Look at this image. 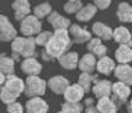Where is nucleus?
Instances as JSON below:
<instances>
[{"label":"nucleus","instance_id":"nucleus-19","mask_svg":"<svg viewBox=\"0 0 132 113\" xmlns=\"http://www.w3.org/2000/svg\"><path fill=\"white\" fill-rule=\"evenodd\" d=\"M115 68H116L115 60L108 55H104L101 58H99L98 63H96V71L99 74H103V75H110V74H112Z\"/></svg>","mask_w":132,"mask_h":113},{"label":"nucleus","instance_id":"nucleus-17","mask_svg":"<svg viewBox=\"0 0 132 113\" xmlns=\"http://www.w3.org/2000/svg\"><path fill=\"white\" fill-rule=\"evenodd\" d=\"M114 75L119 81L132 86V67L130 64H119L114 70Z\"/></svg>","mask_w":132,"mask_h":113},{"label":"nucleus","instance_id":"nucleus-16","mask_svg":"<svg viewBox=\"0 0 132 113\" xmlns=\"http://www.w3.org/2000/svg\"><path fill=\"white\" fill-rule=\"evenodd\" d=\"M11 7L15 11V18L17 21H21L31 14V5L29 0H15Z\"/></svg>","mask_w":132,"mask_h":113},{"label":"nucleus","instance_id":"nucleus-18","mask_svg":"<svg viewBox=\"0 0 132 113\" xmlns=\"http://www.w3.org/2000/svg\"><path fill=\"white\" fill-rule=\"evenodd\" d=\"M48 22L51 23V26L53 27V30H68L70 27V21L69 18L62 16L61 14H58L57 11H52L48 16H47Z\"/></svg>","mask_w":132,"mask_h":113},{"label":"nucleus","instance_id":"nucleus-28","mask_svg":"<svg viewBox=\"0 0 132 113\" xmlns=\"http://www.w3.org/2000/svg\"><path fill=\"white\" fill-rule=\"evenodd\" d=\"M96 80H98V76L94 75V74L81 73L79 75V78H78V84L84 89V91H85V93H86V92H90L93 85L96 82Z\"/></svg>","mask_w":132,"mask_h":113},{"label":"nucleus","instance_id":"nucleus-32","mask_svg":"<svg viewBox=\"0 0 132 113\" xmlns=\"http://www.w3.org/2000/svg\"><path fill=\"white\" fill-rule=\"evenodd\" d=\"M52 32L51 31H41L38 34H36L35 37V41H36V44L41 45V47H45V45L48 43V41L51 40L52 37Z\"/></svg>","mask_w":132,"mask_h":113},{"label":"nucleus","instance_id":"nucleus-9","mask_svg":"<svg viewBox=\"0 0 132 113\" xmlns=\"http://www.w3.org/2000/svg\"><path fill=\"white\" fill-rule=\"evenodd\" d=\"M69 34L73 44H80V43H86L92 38V33L86 30V28L80 27L79 25H70L68 28Z\"/></svg>","mask_w":132,"mask_h":113},{"label":"nucleus","instance_id":"nucleus-30","mask_svg":"<svg viewBox=\"0 0 132 113\" xmlns=\"http://www.w3.org/2000/svg\"><path fill=\"white\" fill-rule=\"evenodd\" d=\"M52 12V6L50 5V3H42V4H38L37 6H35L34 9V15L37 16L38 18H43V17H47Z\"/></svg>","mask_w":132,"mask_h":113},{"label":"nucleus","instance_id":"nucleus-27","mask_svg":"<svg viewBox=\"0 0 132 113\" xmlns=\"http://www.w3.org/2000/svg\"><path fill=\"white\" fill-rule=\"evenodd\" d=\"M0 71L6 76L15 73V59L12 56L0 54Z\"/></svg>","mask_w":132,"mask_h":113},{"label":"nucleus","instance_id":"nucleus-12","mask_svg":"<svg viewBox=\"0 0 132 113\" xmlns=\"http://www.w3.org/2000/svg\"><path fill=\"white\" fill-rule=\"evenodd\" d=\"M20 69L26 75H40L42 71V64L35 56H30L25 58L20 63Z\"/></svg>","mask_w":132,"mask_h":113},{"label":"nucleus","instance_id":"nucleus-20","mask_svg":"<svg viewBox=\"0 0 132 113\" xmlns=\"http://www.w3.org/2000/svg\"><path fill=\"white\" fill-rule=\"evenodd\" d=\"M112 38L119 44H128L132 47V34L130 30L125 26H119L114 30Z\"/></svg>","mask_w":132,"mask_h":113},{"label":"nucleus","instance_id":"nucleus-1","mask_svg":"<svg viewBox=\"0 0 132 113\" xmlns=\"http://www.w3.org/2000/svg\"><path fill=\"white\" fill-rule=\"evenodd\" d=\"M72 44L73 42L68 30H56L52 34L51 40L48 41V43L43 47L41 52V56L46 62L58 59L61 55H63L65 52L70 49Z\"/></svg>","mask_w":132,"mask_h":113},{"label":"nucleus","instance_id":"nucleus-11","mask_svg":"<svg viewBox=\"0 0 132 113\" xmlns=\"http://www.w3.org/2000/svg\"><path fill=\"white\" fill-rule=\"evenodd\" d=\"M92 91L96 98L111 97V95H112V82L108 79L96 80V82L93 85Z\"/></svg>","mask_w":132,"mask_h":113},{"label":"nucleus","instance_id":"nucleus-35","mask_svg":"<svg viewBox=\"0 0 132 113\" xmlns=\"http://www.w3.org/2000/svg\"><path fill=\"white\" fill-rule=\"evenodd\" d=\"M83 113H100V112H99L96 105H95V106L93 105V106H88V107H85V109L83 111Z\"/></svg>","mask_w":132,"mask_h":113},{"label":"nucleus","instance_id":"nucleus-8","mask_svg":"<svg viewBox=\"0 0 132 113\" xmlns=\"http://www.w3.org/2000/svg\"><path fill=\"white\" fill-rule=\"evenodd\" d=\"M50 111V106L41 96L30 97V100L25 105L26 113H47Z\"/></svg>","mask_w":132,"mask_h":113},{"label":"nucleus","instance_id":"nucleus-6","mask_svg":"<svg viewBox=\"0 0 132 113\" xmlns=\"http://www.w3.org/2000/svg\"><path fill=\"white\" fill-rule=\"evenodd\" d=\"M132 90L130 85L125 84L122 81H117V82H114L112 84V98L114 101L119 103V106L126 103L128 101V98L131 97Z\"/></svg>","mask_w":132,"mask_h":113},{"label":"nucleus","instance_id":"nucleus-15","mask_svg":"<svg viewBox=\"0 0 132 113\" xmlns=\"http://www.w3.org/2000/svg\"><path fill=\"white\" fill-rule=\"evenodd\" d=\"M96 56L93 53H85L84 55L79 58V63H78V68L80 69L81 73H90L93 74L96 70Z\"/></svg>","mask_w":132,"mask_h":113},{"label":"nucleus","instance_id":"nucleus-14","mask_svg":"<svg viewBox=\"0 0 132 113\" xmlns=\"http://www.w3.org/2000/svg\"><path fill=\"white\" fill-rule=\"evenodd\" d=\"M84 95H85V91L78 82L73 85L70 84L63 93L64 100L68 102H81L84 98Z\"/></svg>","mask_w":132,"mask_h":113},{"label":"nucleus","instance_id":"nucleus-24","mask_svg":"<svg viewBox=\"0 0 132 113\" xmlns=\"http://www.w3.org/2000/svg\"><path fill=\"white\" fill-rule=\"evenodd\" d=\"M92 31L93 33L95 34L96 37H99L100 40H104V41L112 40V33H114L112 28L103 22H95L93 25Z\"/></svg>","mask_w":132,"mask_h":113},{"label":"nucleus","instance_id":"nucleus-33","mask_svg":"<svg viewBox=\"0 0 132 113\" xmlns=\"http://www.w3.org/2000/svg\"><path fill=\"white\" fill-rule=\"evenodd\" d=\"M6 111L9 113H25L23 112V106L20 102H12L6 105Z\"/></svg>","mask_w":132,"mask_h":113},{"label":"nucleus","instance_id":"nucleus-22","mask_svg":"<svg viewBox=\"0 0 132 113\" xmlns=\"http://www.w3.org/2000/svg\"><path fill=\"white\" fill-rule=\"evenodd\" d=\"M86 48H88V51L90 53H93L98 58L106 55V53H108V47L103 44V42H101V40L99 37H95V38L92 37L89 40V42H88V44H86Z\"/></svg>","mask_w":132,"mask_h":113},{"label":"nucleus","instance_id":"nucleus-7","mask_svg":"<svg viewBox=\"0 0 132 113\" xmlns=\"http://www.w3.org/2000/svg\"><path fill=\"white\" fill-rule=\"evenodd\" d=\"M17 37V31L5 15H0V42H11Z\"/></svg>","mask_w":132,"mask_h":113},{"label":"nucleus","instance_id":"nucleus-38","mask_svg":"<svg viewBox=\"0 0 132 113\" xmlns=\"http://www.w3.org/2000/svg\"><path fill=\"white\" fill-rule=\"evenodd\" d=\"M5 80H6V75H5V74H3L1 71H0V85H1V86L4 85Z\"/></svg>","mask_w":132,"mask_h":113},{"label":"nucleus","instance_id":"nucleus-37","mask_svg":"<svg viewBox=\"0 0 132 113\" xmlns=\"http://www.w3.org/2000/svg\"><path fill=\"white\" fill-rule=\"evenodd\" d=\"M127 102H128V103H127V112H128V113H132V97Z\"/></svg>","mask_w":132,"mask_h":113},{"label":"nucleus","instance_id":"nucleus-34","mask_svg":"<svg viewBox=\"0 0 132 113\" xmlns=\"http://www.w3.org/2000/svg\"><path fill=\"white\" fill-rule=\"evenodd\" d=\"M94 1V4L95 6L100 9V10H105V9H108L111 4V0H93Z\"/></svg>","mask_w":132,"mask_h":113},{"label":"nucleus","instance_id":"nucleus-3","mask_svg":"<svg viewBox=\"0 0 132 113\" xmlns=\"http://www.w3.org/2000/svg\"><path fill=\"white\" fill-rule=\"evenodd\" d=\"M36 41L34 37H19L14 38L11 41V52L12 58L17 60L20 58H30V56L36 55Z\"/></svg>","mask_w":132,"mask_h":113},{"label":"nucleus","instance_id":"nucleus-5","mask_svg":"<svg viewBox=\"0 0 132 113\" xmlns=\"http://www.w3.org/2000/svg\"><path fill=\"white\" fill-rule=\"evenodd\" d=\"M42 31V23L40 18L35 15H29L20 23V32L26 37H34Z\"/></svg>","mask_w":132,"mask_h":113},{"label":"nucleus","instance_id":"nucleus-10","mask_svg":"<svg viewBox=\"0 0 132 113\" xmlns=\"http://www.w3.org/2000/svg\"><path fill=\"white\" fill-rule=\"evenodd\" d=\"M70 82L67 78H64L62 75H56V76H52L51 79L47 81V86L48 89L56 93V95H63L64 91L67 90Z\"/></svg>","mask_w":132,"mask_h":113},{"label":"nucleus","instance_id":"nucleus-29","mask_svg":"<svg viewBox=\"0 0 132 113\" xmlns=\"http://www.w3.org/2000/svg\"><path fill=\"white\" fill-rule=\"evenodd\" d=\"M62 113H83L84 105L80 102H68L65 101L61 106Z\"/></svg>","mask_w":132,"mask_h":113},{"label":"nucleus","instance_id":"nucleus-2","mask_svg":"<svg viewBox=\"0 0 132 113\" xmlns=\"http://www.w3.org/2000/svg\"><path fill=\"white\" fill-rule=\"evenodd\" d=\"M25 91V81L15 74L7 75L0 90V101L5 105L15 102Z\"/></svg>","mask_w":132,"mask_h":113},{"label":"nucleus","instance_id":"nucleus-13","mask_svg":"<svg viewBox=\"0 0 132 113\" xmlns=\"http://www.w3.org/2000/svg\"><path fill=\"white\" fill-rule=\"evenodd\" d=\"M59 65L65 70H74L78 68V63H79V54L78 52L68 51L65 52L63 55L58 58Z\"/></svg>","mask_w":132,"mask_h":113},{"label":"nucleus","instance_id":"nucleus-23","mask_svg":"<svg viewBox=\"0 0 132 113\" xmlns=\"http://www.w3.org/2000/svg\"><path fill=\"white\" fill-rule=\"evenodd\" d=\"M96 107L100 113H117L119 105L114 101L112 97H100L98 98Z\"/></svg>","mask_w":132,"mask_h":113},{"label":"nucleus","instance_id":"nucleus-31","mask_svg":"<svg viewBox=\"0 0 132 113\" xmlns=\"http://www.w3.org/2000/svg\"><path fill=\"white\" fill-rule=\"evenodd\" d=\"M81 6H83L81 0H68V1L64 4L63 9H64V11L67 12V14L73 15V14H77V12L80 10Z\"/></svg>","mask_w":132,"mask_h":113},{"label":"nucleus","instance_id":"nucleus-26","mask_svg":"<svg viewBox=\"0 0 132 113\" xmlns=\"http://www.w3.org/2000/svg\"><path fill=\"white\" fill-rule=\"evenodd\" d=\"M119 21L122 23L132 22V6L128 3H121L116 11Z\"/></svg>","mask_w":132,"mask_h":113},{"label":"nucleus","instance_id":"nucleus-36","mask_svg":"<svg viewBox=\"0 0 132 113\" xmlns=\"http://www.w3.org/2000/svg\"><path fill=\"white\" fill-rule=\"evenodd\" d=\"M83 105L86 106V107H88V106H93V105H94V100H93V98H85L84 102H83Z\"/></svg>","mask_w":132,"mask_h":113},{"label":"nucleus","instance_id":"nucleus-25","mask_svg":"<svg viewBox=\"0 0 132 113\" xmlns=\"http://www.w3.org/2000/svg\"><path fill=\"white\" fill-rule=\"evenodd\" d=\"M96 12H98V7L95 6V4H86L85 6H81L80 10L75 14V17L78 21L88 22L96 15Z\"/></svg>","mask_w":132,"mask_h":113},{"label":"nucleus","instance_id":"nucleus-39","mask_svg":"<svg viewBox=\"0 0 132 113\" xmlns=\"http://www.w3.org/2000/svg\"><path fill=\"white\" fill-rule=\"evenodd\" d=\"M56 113H62V111H58V112H56Z\"/></svg>","mask_w":132,"mask_h":113},{"label":"nucleus","instance_id":"nucleus-21","mask_svg":"<svg viewBox=\"0 0 132 113\" xmlns=\"http://www.w3.org/2000/svg\"><path fill=\"white\" fill-rule=\"evenodd\" d=\"M115 60L119 64L132 63V47L128 44H120L115 51Z\"/></svg>","mask_w":132,"mask_h":113},{"label":"nucleus","instance_id":"nucleus-40","mask_svg":"<svg viewBox=\"0 0 132 113\" xmlns=\"http://www.w3.org/2000/svg\"><path fill=\"white\" fill-rule=\"evenodd\" d=\"M0 90H1V85H0Z\"/></svg>","mask_w":132,"mask_h":113},{"label":"nucleus","instance_id":"nucleus-4","mask_svg":"<svg viewBox=\"0 0 132 113\" xmlns=\"http://www.w3.org/2000/svg\"><path fill=\"white\" fill-rule=\"evenodd\" d=\"M47 81L41 79L38 75H27L25 80V91L23 93L27 97L45 96L47 90Z\"/></svg>","mask_w":132,"mask_h":113}]
</instances>
